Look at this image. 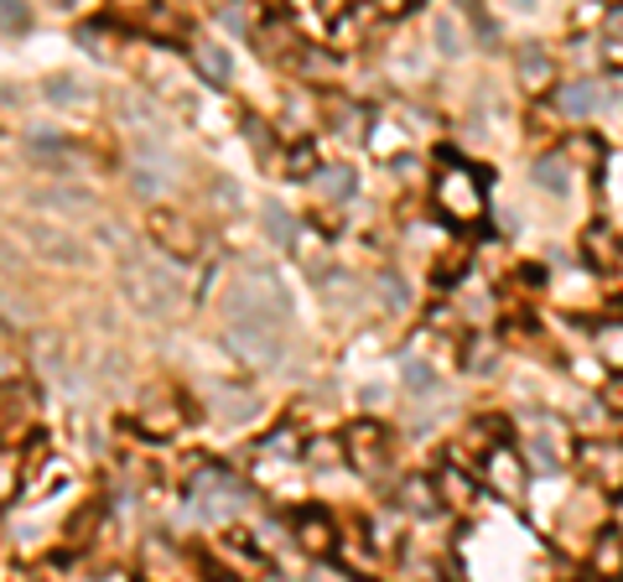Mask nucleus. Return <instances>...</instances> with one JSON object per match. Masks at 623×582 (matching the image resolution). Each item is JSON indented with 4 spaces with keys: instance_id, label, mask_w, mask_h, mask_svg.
<instances>
[{
    "instance_id": "1",
    "label": "nucleus",
    "mask_w": 623,
    "mask_h": 582,
    "mask_svg": "<svg viewBox=\"0 0 623 582\" xmlns=\"http://www.w3.org/2000/svg\"><path fill=\"white\" fill-rule=\"evenodd\" d=\"M437 208L453 224H473L484 214V177L473 167H463V162H447L437 172Z\"/></svg>"
},
{
    "instance_id": "2",
    "label": "nucleus",
    "mask_w": 623,
    "mask_h": 582,
    "mask_svg": "<svg viewBox=\"0 0 623 582\" xmlns=\"http://www.w3.org/2000/svg\"><path fill=\"white\" fill-rule=\"evenodd\" d=\"M478 479L489 484V495L520 499L525 495V458L515 447H494L489 458H484V468H478Z\"/></svg>"
},
{
    "instance_id": "3",
    "label": "nucleus",
    "mask_w": 623,
    "mask_h": 582,
    "mask_svg": "<svg viewBox=\"0 0 623 582\" xmlns=\"http://www.w3.org/2000/svg\"><path fill=\"white\" fill-rule=\"evenodd\" d=\"M146 229H152V240L162 250H172V256H198V229L177 208H156L152 219H146Z\"/></svg>"
},
{
    "instance_id": "4",
    "label": "nucleus",
    "mask_w": 623,
    "mask_h": 582,
    "mask_svg": "<svg viewBox=\"0 0 623 582\" xmlns=\"http://www.w3.org/2000/svg\"><path fill=\"white\" fill-rule=\"evenodd\" d=\"M239 505H245V489H239L235 479H224V474H203L198 479V510L203 515L224 520V515H235Z\"/></svg>"
},
{
    "instance_id": "5",
    "label": "nucleus",
    "mask_w": 623,
    "mask_h": 582,
    "mask_svg": "<svg viewBox=\"0 0 623 582\" xmlns=\"http://www.w3.org/2000/svg\"><path fill=\"white\" fill-rule=\"evenodd\" d=\"M349 458H354L359 474H380V463H385V432L374 427V422H359L349 432Z\"/></svg>"
},
{
    "instance_id": "6",
    "label": "nucleus",
    "mask_w": 623,
    "mask_h": 582,
    "mask_svg": "<svg viewBox=\"0 0 623 582\" xmlns=\"http://www.w3.org/2000/svg\"><path fill=\"white\" fill-rule=\"evenodd\" d=\"M582 463H588L592 484H603V489H613V495L623 489V447L588 443V447H582Z\"/></svg>"
},
{
    "instance_id": "7",
    "label": "nucleus",
    "mask_w": 623,
    "mask_h": 582,
    "mask_svg": "<svg viewBox=\"0 0 623 582\" xmlns=\"http://www.w3.org/2000/svg\"><path fill=\"white\" fill-rule=\"evenodd\" d=\"M515 73H520L525 94H546V89L557 84V58H551L546 48H525L520 63H515Z\"/></svg>"
},
{
    "instance_id": "8",
    "label": "nucleus",
    "mask_w": 623,
    "mask_h": 582,
    "mask_svg": "<svg viewBox=\"0 0 623 582\" xmlns=\"http://www.w3.org/2000/svg\"><path fill=\"white\" fill-rule=\"evenodd\" d=\"M608 104H613V94H608L603 79H582V84L561 89V110H567V115H598Z\"/></svg>"
},
{
    "instance_id": "9",
    "label": "nucleus",
    "mask_w": 623,
    "mask_h": 582,
    "mask_svg": "<svg viewBox=\"0 0 623 582\" xmlns=\"http://www.w3.org/2000/svg\"><path fill=\"white\" fill-rule=\"evenodd\" d=\"M193 63H198V73L208 79V84H229V73H235L229 48H219L214 37H198V42H193Z\"/></svg>"
},
{
    "instance_id": "10",
    "label": "nucleus",
    "mask_w": 623,
    "mask_h": 582,
    "mask_svg": "<svg viewBox=\"0 0 623 582\" xmlns=\"http://www.w3.org/2000/svg\"><path fill=\"white\" fill-rule=\"evenodd\" d=\"M297 547L312 551V557H333V526H328V515H318V510L297 515Z\"/></svg>"
},
{
    "instance_id": "11",
    "label": "nucleus",
    "mask_w": 623,
    "mask_h": 582,
    "mask_svg": "<svg viewBox=\"0 0 623 582\" xmlns=\"http://www.w3.org/2000/svg\"><path fill=\"white\" fill-rule=\"evenodd\" d=\"M312 193H318L322 204H343V198L354 193V167H343V162H333V167H318V177H312Z\"/></svg>"
},
{
    "instance_id": "12",
    "label": "nucleus",
    "mask_w": 623,
    "mask_h": 582,
    "mask_svg": "<svg viewBox=\"0 0 623 582\" xmlns=\"http://www.w3.org/2000/svg\"><path fill=\"white\" fill-rule=\"evenodd\" d=\"M561 458H567V453L557 447V427H540L536 437L525 443V463H530V468H540V474H551V468H561Z\"/></svg>"
},
{
    "instance_id": "13",
    "label": "nucleus",
    "mask_w": 623,
    "mask_h": 582,
    "mask_svg": "<svg viewBox=\"0 0 623 582\" xmlns=\"http://www.w3.org/2000/svg\"><path fill=\"white\" fill-rule=\"evenodd\" d=\"M592 572L603 578H623V536L619 531H603L592 541Z\"/></svg>"
},
{
    "instance_id": "14",
    "label": "nucleus",
    "mask_w": 623,
    "mask_h": 582,
    "mask_svg": "<svg viewBox=\"0 0 623 582\" xmlns=\"http://www.w3.org/2000/svg\"><path fill=\"white\" fill-rule=\"evenodd\" d=\"M177 427H183V406H177V401H156V406L141 412V432H146V437H172Z\"/></svg>"
},
{
    "instance_id": "15",
    "label": "nucleus",
    "mask_w": 623,
    "mask_h": 582,
    "mask_svg": "<svg viewBox=\"0 0 623 582\" xmlns=\"http://www.w3.org/2000/svg\"><path fill=\"white\" fill-rule=\"evenodd\" d=\"M592 349H598L603 370L623 375V323H603V328H598V333H592Z\"/></svg>"
},
{
    "instance_id": "16",
    "label": "nucleus",
    "mask_w": 623,
    "mask_h": 582,
    "mask_svg": "<svg viewBox=\"0 0 623 582\" xmlns=\"http://www.w3.org/2000/svg\"><path fill=\"white\" fill-rule=\"evenodd\" d=\"M401 505H405V510H416V515H432V510H437V495H432V484H426V479H405Z\"/></svg>"
},
{
    "instance_id": "17",
    "label": "nucleus",
    "mask_w": 623,
    "mask_h": 582,
    "mask_svg": "<svg viewBox=\"0 0 623 582\" xmlns=\"http://www.w3.org/2000/svg\"><path fill=\"white\" fill-rule=\"evenodd\" d=\"M603 58L613 63V69H623V11H613L608 17V32H603Z\"/></svg>"
},
{
    "instance_id": "18",
    "label": "nucleus",
    "mask_w": 623,
    "mask_h": 582,
    "mask_svg": "<svg viewBox=\"0 0 623 582\" xmlns=\"http://www.w3.org/2000/svg\"><path fill=\"white\" fill-rule=\"evenodd\" d=\"M266 235H270L276 245H291V235H297V224H291L287 208H276V204L266 208Z\"/></svg>"
},
{
    "instance_id": "19",
    "label": "nucleus",
    "mask_w": 623,
    "mask_h": 582,
    "mask_svg": "<svg viewBox=\"0 0 623 582\" xmlns=\"http://www.w3.org/2000/svg\"><path fill=\"white\" fill-rule=\"evenodd\" d=\"M536 183L546 193H567V183H572V177H567V167H561L557 156H551V162H540V167H536Z\"/></svg>"
},
{
    "instance_id": "20",
    "label": "nucleus",
    "mask_w": 623,
    "mask_h": 582,
    "mask_svg": "<svg viewBox=\"0 0 623 582\" xmlns=\"http://www.w3.org/2000/svg\"><path fill=\"white\" fill-rule=\"evenodd\" d=\"M442 489H447V505H468V499H473V479H468V474H457V468H447V474H442Z\"/></svg>"
},
{
    "instance_id": "21",
    "label": "nucleus",
    "mask_w": 623,
    "mask_h": 582,
    "mask_svg": "<svg viewBox=\"0 0 623 582\" xmlns=\"http://www.w3.org/2000/svg\"><path fill=\"white\" fill-rule=\"evenodd\" d=\"M588 260H598V266H608V260H613V235H608V229H588Z\"/></svg>"
},
{
    "instance_id": "22",
    "label": "nucleus",
    "mask_w": 623,
    "mask_h": 582,
    "mask_svg": "<svg viewBox=\"0 0 623 582\" xmlns=\"http://www.w3.org/2000/svg\"><path fill=\"white\" fill-rule=\"evenodd\" d=\"M291 177H318V152H312V146H307V141H302V146H291Z\"/></svg>"
},
{
    "instance_id": "23",
    "label": "nucleus",
    "mask_w": 623,
    "mask_h": 582,
    "mask_svg": "<svg viewBox=\"0 0 623 582\" xmlns=\"http://www.w3.org/2000/svg\"><path fill=\"white\" fill-rule=\"evenodd\" d=\"M307 458L318 463V468H328V463H338V443L333 437H318V443H307Z\"/></svg>"
},
{
    "instance_id": "24",
    "label": "nucleus",
    "mask_w": 623,
    "mask_h": 582,
    "mask_svg": "<svg viewBox=\"0 0 623 582\" xmlns=\"http://www.w3.org/2000/svg\"><path fill=\"white\" fill-rule=\"evenodd\" d=\"M21 27H27V6H21V0H6V37H21Z\"/></svg>"
},
{
    "instance_id": "25",
    "label": "nucleus",
    "mask_w": 623,
    "mask_h": 582,
    "mask_svg": "<svg viewBox=\"0 0 623 582\" xmlns=\"http://www.w3.org/2000/svg\"><path fill=\"white\" fill-rule=\"evenodd\" d=\"M405 380H411V391H426V385H432V370H426V364H411Z\"/></svg>"
},
{
    "instance_id": "26",
    "label": "nucleus",
    "mask_w": 623,
    "mask_h": 582,
    "mask_svg": "<svg viewBox=\"0 0 623 582\" xmlns=\"http://www.w3.org/2000/svg\"><path fill=\"white\" fill-rule=\"evenodd\" d=\"M48 100H73V84H68V79H52V84H48Z\"/></svg>"
},
{
    "instance_id": "27",
    "label": "nucleus",
    "mask_w": 623,
    "mask_h": 582,
    "mask_svg": "<svg viewBox=\"0 0 623 582\" xmlns=\"http://www.w3.org/2000/svg\"><path fill=\"white\" fill-rule=\"evenodd\" d=\"M52 6H58V11H79L84 0H52Z\"/></svg>"
}]
</instances>
